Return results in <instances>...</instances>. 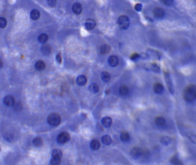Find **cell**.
I'll list each match as a JSON object with an SVG mask.
<instances>
[{
    "instance_id": "obj_5",
    "label": "cell",
    "mask_w": 196,
    "mask_h": 165,
    "mask_svg": "<svg viewBox=\"0 0 196 165\" xmlns=\"http://www.w3.org/2000/svg\"><path fill=\"white\" fill-rule=\"evenodd\" d=\"M70 139V135L67 133L63 132V133H61L58 135L57 137V141L59 143L64 144L65 143L68 142V141H69Z\"/></svg>"
},
{
    "instance_id": "obj_34",
    "label": "cell",
    "mask_w": 196,
    "mask_h": 165,
    "mask_svg": "<svg viewBox=\"0 0 196 165\" xmlns=\"http://www.w3.org/2000/svg\"><path fill=\"white\" fill-rule=\"evenodd\" d=\"M150 68L152 71H155V72H159L160 71V68L159 66L156 64H152L151 65V67H150Z\"/></svg>"
},
{
    "instance_id": "obj_35",
    "label": "cell",
    "mask_w": 196,
    "mask_h": 165,
    "mask_svg": "<svg viewBox=\"0 0 196 165\" xmlns=\"http://www.w3.org/2000/svg\"><path fill=\"white\" fill-rule=\"evenodd\" d=\"M13 107L16 110H20L22 108L23 106L20 102H15V105H13Z\"/></svg>"
},
{
    "instance_id": "obj_41",
    "label": "cell",
    "mask_w": 196,
    "mask_h": 165,
    "mask_svg": "<svg viewBox=\"0 0 196 165\" xmlns=\"http://www.w3.org/2000/svg\"><path fill=\"white\" fill-rule=\"evenodd\" d=\"M56 60H57V61L58 62V63L60 64L61 62H62V58H61V56H60V54L57 55V56H56Z\"/></svg>"
},
{
    "instance_id": "obj_14",
    "label": "cell",
    "mask_w": 196,
    "mask_h": 165,
    "mask_svg": "<svg viewBox=\"0 0 196 165\" xmlns=\"http://www.w3.org/2000/svg\"><path fill=\"white\" fill-rule=\"evenodd\" d=\"M154 91L156 93H160L163 91V86L160 83H155L154 84Z\"/></svg>"
},
{
    "instance_id": "obj_7",
    "label": "cell",
    "mask_w": 196,
    "mask_h": 165,
    "mask_svg": "<svg viewBox=\"0 0 196 165\" xmlns=\"http://www.w3.org/2000/svg\"><path fill=\"white\" fill-rule=\"evenodd\" d=\"M15 99L13 96L11 95H7L4 98V103L7 106H13L15 103Z\"/></svg>"
},
{
    "instance_id": "obj_10",
    "label": "cell",
    "mask_w": 196,
    "mask_h": 165,
    "mask_svg": "<svg viewBox=\"0 0 196 165\" xmlns=\"http://www.w3.org/2000/svg\"><path fill=\"white\" fill-rule=\"evenodd\" d=\"M108 62L111 67H115L119 64V59L116 56H111L108 59Z\"/></svg>"
},
{
    "instance_id": "obj_12",
    "label": "cell",
    "mask_w": 196,
    "mask_h": 165,
    "mask_svg": "<svg viewBox=\"0 0 196 165\" xmlns=\"http://www.w3.org/2000/svg\"><path fill=\"white\" fill-rule=\"evenodd\" d=\"M41 51L43 54H44L46 55H49L51 52L52 48H51V45H50L49 44H44V45H43V46L41 48Z\"/></svg>"
},
{
    "instance_id": "obj_9",
    "label": "cell",
    "mask_w": 196,
    "mask_h": 165,
    "mask_svg": "<svg viewBox=\"0 0 196 165\" xmlns=\"http://www.w3.org/2000/svg\"><path fill=\"white\" fill-rule=\"evenodd\" d=\"M154 15L157 18H161L163 17L165 15V11L162 8L156 7L154 9L153 11Z\"/></svg>"
},
{
    "instance_id": "obj_40",
    "label": "cell",
    "mask_w": 196,
    "mask_h": 165,
    "mask_svg": "<svg viewBox=\"0 0 196 165\" xmlns=\"http://www.w3.org/2000/svg\"><path fill=\"white\" fill-rule=\"evenodd\" d=\"M162 2V3L165 4L166 5H170L173 3V1H171V0H165V1H163Z\"/></svg>"
},
{
    "instance_id": "obj_23",
    "label": "cell",
    "mask_w": 196,
    "mask_h": 165,
    "mask_svg": "<svg viewBox=\"0 0 196 165\" xmlns=\"http://www.w3.org/2000/svg\"><path fill=\"white\" fill-rule=\"evenodd\" d=\"M129 89L126 85L123 84L120 86L119 89V92L121 95H125L128 93Z\"/></svg>"
},
{
    "instance_id": "obj_25",
    "label": "cell",
    "mask_w": 196,
    "mask_h": 165,
    "mask_svg": "<svg viewBox=\"0 0 196 165\" xmlns=\"http://www.w3.org/2000/svg\"><path fill=\"white\" fill-rule=\"evenodd\" d=\"M34 145L36 147H40L43 144V141L40 137H36L33 140Z\"/></svg>"
},
{
    "instance_id": "obj_32",
    "label": "cell",
    "mask_w": 196,
    "mask_h": 165,
    "mask_svg": "<svg viewBox=\"0 0 196 165\" xmlns=\"http://www.w3.org/2000/svg\"><path fill=\"white\" fill-rule=\"evenodd\" d=\"M7 25V21L5 18L1 17L0 18V27L2 29L5 28Z\"/></svg>"
},
{
    "instance_id": "obj_11",
    "label": "cell",
    "mask_w": 196,
    "mask_h": 165,
    "mask_svg": "<svg viewBox=\"0 0 196 165\" xmlns=\"http://www.w3.org/2000/svg\"><path fill=\"white\" fill-rule=\"evenodd\" d=\"M72 10H73V12L75 14H77V15L80 14L82 12V5H81V4H79L78 3H76L74 4V5H73Z\"/></svg>"
},
{
    "instance_id": "obj_28",
    "label": "cell",
    "mask_w": 196,
    "mask_h": 165,
    "mask_svg": "<svg viewBox=\"0 0 196 165\" xmlns=\"http://www.w3.org/2000/svg\"><path fill=\"white\" fill-rule=\"evenodd\" d=\"M171 163L174 165H183L182 160H181L178 157L173 156L170 159Z\"/></svg>"
},
{
    "instance_id": "obj_30",
    "label": "cell",
    "mask_w": 196,
    "mask_h": 165,
    "mask_svg": "<svg viewBox=\"0 0 196 165\" xmlns=\"http://www.w3.org/2000/svg\"><path fill=\"white\" fill-rule=\"evenodd\" d=\"M171 138L168 137H163L160 139L161 143L164 145H168L171 142Z\"/></svg>"
},
{
    "instance_id": "obj_21",
    "label": "cell",
    "mask_w": 196,
    "mask_h": 165,
    "mask_svg": "<svg viewBox=\"0 0 196 165\" xmlns=\"http://www.w3.org/2000/svg\"><path fill=\"white\" fill-rule=\"evenodd\" d=\"M89 89L90 92H91V93H96L97 92H99V90H100L99 85H98L95 83H93V84H90Z\"/></svg>"
},
{
    "instance_id": "obj_39",
    "label": "cell",
    "mask_w": 196,
    "mask_h": 165,
    "mask_svg": "<svg viewBox=\"0 0 196 165\" xmlns=\"http://www.w3.org/2000/svg\"><path fill=\"white\" fill-rule=\"evenodd\" d=\"M139 55L138 53H134L131 55V56H130V59L132 60H136L138 58H139Z\"/></svg>"
},
{
    "instance_id": "obj_13",
    "label": "cell",
    "mask_w": 196,
    "mask_h": 165,
    "mask_svg": "<svg viewBox=\"0 0 196 165\" xmlns=\"http://www.w3.org/2000/svg\"><path fill=\"white\" fill-rule=\"evenodd\" d=\"M155 122L158 126H163L165 124L166 120L163 116H158L155 118Z\"/></svg>"
},
{
    "instance_id": "obj_37",
    "label": "cell",
    "mask_w": 196,
    "mask_h": 165,
    "mask_svg": "<svg viewBox=\"0 0 196 165\" xmlns=\"http://www.w3.org/2000/svg\"><path fill=\"white\" fill-rule=\"evenodd\" d=\"M47 3L51 7H54L56 5V1H54V0H50V1H47Z\"/></svg>"
},
{
    "instance_id": "obj_27",
    "label": "cell",
    "mask_w": 196,
    "mask_h": 165,
    "mask_svg": "<svg viewBox=\"0 0 196 165\" xmlns=\"http://www.w3.org/2000/svg\"><path fill=\"white\" fill-rule=\"evenodd\" d=\"M120 139L123 142H126L129 139V135L126 131H122L120 134Z\"/></svg>"
},
{
    "instance_id": "obj_18",
    "label": "cell",
    "mask_w": 196,
    "mask_h": 165,
    "mask_svg": "<svg viewBox=\"0 0 196 165\" xmlns=\"http://www.w3.org/2000/svg\"><path fill=\"white\" fill-rule=\"evenodd\" d=\"M102 124L105 127H109L112 123V119L109 117H105L103 118L101 120Z\"/></svg>"
},
{
    "instance_id": "obj_1",
    "label": "cell",
    "mask_w": 196,
    "mask_h": 165,
    "mask_svg": "<svg viewBox=\"0 0 196 165\" xmlns=\"http://www.w3.org/2000/svg\"><path fill=\"white\" fill-rule=\"evenodd\" d=\"M183 96L187 102H192L196 99V86L193 84L187 85L183 92Z\"/></svg>"
},
{
    "instance_id": "obj_33",
    "label": "cell",
    "mask_w": 196,
    "mask_h": 165,
    "mask_svg": "<svg viewBox=\"0 0 196 165\" xmlns=\"http://www.w3.org/2000/svg\"><path fill=\"white\" fill-rule=\"evenodd\" d=\"M14 136L11 133H6L4 135V138L8 142H12L13 140Z\"/></svg>"
},
{
    "instance_id": "obj_16",
    "label": "cell",
    "mask_w": 196,
    "mask_h": 165,
    "mask_svg": "<svg viewBox=\"0 0 196 165\" xmlns=\"http://www.w3.org/2000/svg\"><path fill=\"white\" fill-rule=\"evenodd\" d=\"M100 142L97 139L93 140L90 143V147L93 150H99L100 147Z\"/></svg>"
},
{
    "instance_id": "obj_4",
    "label": "cell",
    "mask_w": 196,
    "mask_h": 165,
    "mask_svg": "<svg viewBox=\"0 0 196 165\" xmlns=\"http://www.w3.org/2000/svg\"><path fill=\"white\" fill-rule=\"evenodd\" d=\"M143 153L144 150L139 147H135L130 150V155L135 159H138L143 156Z\"/></svg>"
},
{
    "instance_id": "obj_8",
    "label": "cell",
    "mask_w": 196,
    "mask_h": 165,
    "mask_svg": "<svg viewBox=\"0 0 196 165\" xmlns=\"http://www.w3.org/2000/svg\"><path fill=\"white\" fill-rule=\"evenodd\" d=\"M85 26L87 30L93 29L96 26V22L92 18H89L85 22Z\"/></svg>"
},
{
    "instance_id": "obj_17",
    "label": "cell",
    "mask_w": 196,
    "mask_h": 165,
    "mask_svg": "<svg viewBox=\"0 0 196 165\" xmlns=\"http://www.w3.org/2000/svg\"><path fill=\"white\" fill-rule=\"evenodd\" d=\"M35 68L38 71H42L46 68V64L43 60H38L35 63Z\"/></svg>"
},
{
    "instance_id": "obj_36",
    "label": "cell",
    "mask_w": 196,
    "mask_h": 165,
    "mask_svg": "<svg viewBox=\"0 0 196 165\" xmlns=\"http://www.w3.org/2000/svg\"><path fill=\"white\" fill-rule=\"evenodd\" d=\"M188 138L190 139V141L196 144V135L194 134H190V135L188 136Z\"/></svg>"
},
{
    "instance_id": "obj_15",
    "label": "cell",
    "mask_w": 196,
    "mask_h": 165,
    "mask_svg": "<svg viewBox=\"0 0 196 165\" xmlns=\"http://www.w3.org/2000/svg\"><path fill=\"white\" fill-rule=\"evenodd\" d=\"M77 83L80 86L85 85L87 83V78L84 75H80L77 79Z\"/></svg>"
},
{
    "instance_id": "obj_6",
    "label": "cell",
    "mask_w": 196,
    "mask_h": 165,
    "mask_svg": "<svg viewBox=\"0 0 196 165\" xmlns=\"http://www.w3.org/2000/svg\"><path fill=\"white\" fill-rule=\"evenodd\" d=\"M165 82L166 83L167 87H168L170 92L172 94H173L174 88H173V83H172V81L171 79L170 75L168 72H165Z\"/></svg>"
},
{
    "instance_id": "obj_3",
    "label": "cell",
    "mask_w": 196,
    "mask_h": 165,
    "mask_svg": "<svg viewBox=\"0 0 196 165\" xmlns=\"http://www.w3.org/2000/svg\"><path fill=\"white\" fill-rule=\"evenodd\" d=\"M117 23L119 27L124 30L128 29L130 25V21L128 17L124 15L121 16L119 17Z\"/></svg>"
},
{
    "instance_id": "obj_20",
    "label": "cell",
    "mask_w": 196,
    "mask_h": 165,
    "mask_svg": "<svg viewBox=\"0 0 196 165\" xmlns=\"http://www.w3.org/2000/svg\"><path fill=\"white\" fill-rule=\"evenodd\" d=\"M111 48L109 45L104 44L101 47L100 52L101 54H103V55L108 54L111 51Z\"/></svg>"
},
{
    "instance_id": "obj_24",
    "label": "cell",
    "mask_w": 196,
    "mask_h": 165,
    "mask_svg": "<svg viewBox=\"0 0 196 165\" xmlns=\"http://www.w3.org/2000/svg\"><path fill=\"white\" fill-rule=\"evenodd\" d=\"M101 79L104 82H108L111 79V75L108 72H103L101 74Z\"/></svg>"
},
{
    "instance_id": "obj_31",
    "label": "cell",
    "mask_w": 196,
    "mask_h": 165,
    "mask_svg": "<svg viewBox=\"0 0 196 165\" xmlns=\"http://www.w3.org/2000/svg\"><path fill=\"white\" fill-rule=\"evenodd\" d=\"M51 165H59L60 163V159L58 158H52L50 160Z\"/></svg>"
},
{
    "instance_id": "obj_26",
    "label": "cell",
    "mask_w": 196,
    "mask_h": 165,
    "mask_svg": "<svg viewBox=\"0 0 196 165\" xmlns=\"http://www.w3.org/2000/svg\"><path fill=\"white\" fill-rule=\"evenodd\" d=\"M62 156H63V154H62V152L61 151V150H60L59 149H55V150H54L52 151V156L53 158H58L61 159Z\"/></svg>"
},
{
    "instance_id": "obj_38",
    "label": "cell",
    "mask_w": 196,
    "mask_h": 165,
    "mask_svg": "<svg viewBox=\"0 0 196 165\" xmlns=\"http://www.w3.org/2000/svg\"><path fill=\"white\" fill-rule=\"evenodd\" d=\"M135 9L138 12L141 11L142 9V5L141 4H136V5L135 6Z\"/></svg>"
},
{
    "instance_id": "obj_19",
    "label": "cell",
    "mask_w": 196,
    "mask_h": 165,
    "mask_svg": "<svg viewBox=\"0 0 196 165\" xmlns=\"http://www.w3.org/2000/svg\"><path fill=\"white\" fill-rule=\"evenodd\" d=\"M30 18L34 20H37L40 18V13L39 11L36 9L32 10L30 12Z\"/></svg>"
},
{
    "instance_id": "obj_22",
    "label": "cell",
    "mask_w": 196,
    "mask_h": 165,
    "mask_svg": "<svg viewBox=\"0 0 196 165\" xmlns=\"http://www.w3.org/2000/svg\"><path fill=\"white\" fill-rule=\"evenodd\" d=\"M101 141H102L103 143L107 146L110 145L112 143V139L111 137L109 135H105L103 137Z\"/></svg>"
},
{
    "instance_id": "obj_2",
    "label": "cell",
    "mask_w": 196,
    "mask_h": 165,
    "mask_svg": "<svg viewBox=\"0 0 196 165\" xmlns=\"http://www.w3.org/2000/svg\"><path fill=\"white\" fill-rule=\"evenodd\" d=\"M61 118L60 115L55 112L52 113L49 115L47 118L48 123L53 126H57L60 123Z\"/></svg>"
},
{
    "instance_id": "obj_29",
    "label": "cell",
    "mask_w": 196,
    "mask_h": 165,
    "mask_svg": "<svg viewBox=\"0 0 196 165\" xmlns=\"http://www.w3.org/2000/svg\"><path fill=\"white\" fill-rule=\"evenodd\" d=\"M48 37L46 34H43L38 37V41L40 43H45L48 40Z\"/></svg>"
}]
</instances>
